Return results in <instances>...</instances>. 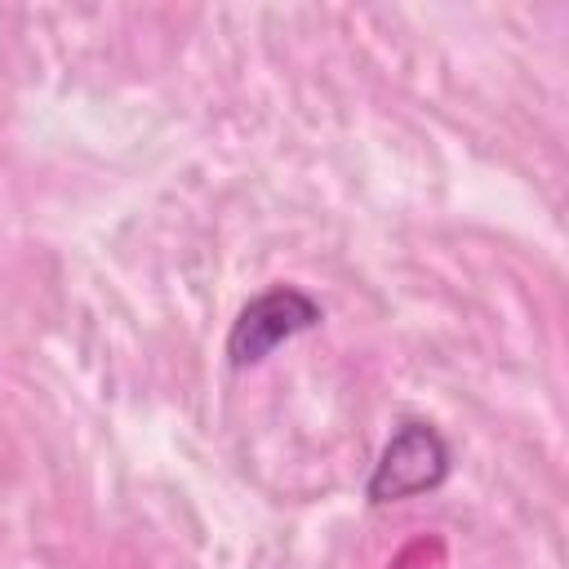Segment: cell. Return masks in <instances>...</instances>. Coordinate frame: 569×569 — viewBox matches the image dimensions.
Masks as SVG:
<instances>
[{"label":"cell","instance_id":"cell-1","mask_svg":"<svg viewBox=\"0 0 569 569\" xmlns=\"http://www.w3.org/2000/svg\"><path fill=\"white\" fill-rule=\"evenodd\" d=\"M320 320H325V311L307 289L271 284L258 298H249L240 307V316L231 320V329H227V365L231 369H253L276 347H284L289 338L316 329Z\"/></svg>","mask_w":569,"mask_h":569},{"label":"cell","instance_id":"cell-2","mask_svg":"<svg viewBox=\"0 0 569 569\" xmlns=\"http://www.w3.org/2000/svg\"><path fill=\"white\" fill-rule=\"evenodd\" d=\"M449 445L445 436L431 427V422H400L391 431V440L382 445L369 480H365V498L373 507H387V502H405V498H418V493H431L449 480Z\"/></svg>","mask_w":569,"mask_h":569}]
</instances>
